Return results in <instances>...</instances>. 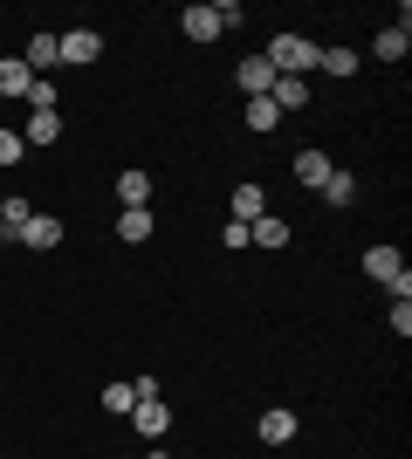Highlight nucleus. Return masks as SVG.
I'll return each mask as SVG.
<instances>
[{"mask_svg": "<svg viewBox=\"0 0 412 459\" xmlns=\"http://www.w3.org/2000/svg\"><path fill=\"white\" fill-rule=\"evenodd\" d=\"M261 62H268L275 76H310L316 69V41L310 35H275L268 48H261Z\"/></svg>", "mask_w": 412, "mask_h": 459, "instance_id": "obj_1", "label": "nucleus"}, {"mask_svg": "<svg viewBox=\"0 0 412 459\" xmlns=\"http://www.w3.org/2000/svg\"><path fill=\"white\" fill-rule=\"evenodd\" d=\"M364 274H372V281H385V288L399 295V302L412 295V268H406V254H399V247H385V240H378V247H364Z\"/></svg>", "mask_w": 412, "mask_h": 459, "instance_id": "obj_2", "label": "nucleus"}, {"mask_svg": "<svg viewBox=\"0 0 412 459\" xmlns=\"http://www.w3.org/2000/svg\"><path fill=\"white\" fill-rule=\"evenodd\" d=\"M56 56H62V69H90L103 56V35L97 28H69V35H56Z\"/></svg>", "mask_w": 412, "mask_h": 459, "instance_id": "obj_3", "label": "nucleus"}, {"mask_svg": "<svg viewBox=\"0 0 412 459\" xmlns=\"http://www.w3.org/2000/svg\"><path fill=\"white\" fill-rule=\"evenodd\" d=\"M255 432H261V446H289L295 432H302V419H295L289 404H268V411H261V425H255Z\"/></svg>", "mask_w": 412, "mask_h": 459, "instance_id": "obj_4", "label": "nucleus"}, {"mask_svg": "<svg viewBox=\"0 0 412 459\" xmlns=\"http://www.w3.org/2000/svg\"><path fill=\"white\" fill-rule=\"evenodd\" d=\"M14 240H21V247H35V254H48V247H62V220H56V212H35Z\"/></svg>", "mask_w": 412, "mask_h": 459, "instance_id": "obj_5", "label": "nucleus"}, {"mask_svg": "<svg viewBox=\"0 0 412 459\" xmlns=\"http://www.w3.org/2000/svg\"><path fill=\"white\" fill-rule=\"evenodd\" d=\"M179 28H186V41H220V35H227V28H220V14H214V0L186 7V14H179Z\"/></svg>", "mask_w": 412, "mask_h": 459, "instance_id": "obj_6", "label": "nucleus"}, {"mask_svg": "<svg viewBox=\"0 0 412 459\" xmlns=\"http://www.w3.org/2000/svg\"><path fill=\"white\" fill-rule=\"evenodd\" d=\"M234 90L248 96V103H255V96H268V90H275V69H268L261 56H248V62L234 69Z\"/></svg>", "mask_w": 412, "mask_h": 459, "instance_id": "obj_7", "label": "nucleus"}, {"mask_svg": "<svg viewBox=\"0 0 412 459\" xmlns=\"http://www.w3.org/2000/svg\"><path fill=\"white\" fill-rule=\"evenodd\" d=\"M131 425L145 432V439H165V425H172V404H158V398H137V404H131Z\"/></svg>", "mask_w": 412, "mask_h": 459, "instance_id": "obj_8", "label": "nucleus"}, {"mask_svg": "<svg viewBox=\"0 0 412 459\" xmlns=\"http://www.w3.org/2000/svg\"><path fill=\"white\" fill-rule=\"evenodd\" d=\"M56 137H62V110H35V117H28V131H21V144L41 152V144H56Z\"/></svg>", "mask_w": 412, "mask_h": 459, "instance_id": "obj_9", "label": "nucleus"}, {"mask_svg": "<svg viewBox=\"0 0 412 459\" xmlns=\"http://www.w3.org/2000/svg\"><path fill=\"white\" fill-rule=\"evenodd\" d=\"M152 233H158L152 206H124L118 212V240H131V247H137V240H152Z\"/></svg>", "mask_w": 412, "mask_h": 459, "instance_id": "obj_10", "label": "nucleus"}, {"mask_svg": "<svg viewBox=\"0 0 412 459\" xmlns=\"http://www.w3.org/2000/svg\"><path fill=\"white\" fill-rule=\"evenodd\" d=\"M268 103H275V110H282V117H289V110H302V103H310V82H302V76H275Z\"/></svg>", "mask_w": 412, "mask_h": 459, "instance_id": "obj_11", "label": "nucleus"}, {"mask_svg": "<svg viewBox=\"0 0 412 459\" xmlns=\"http://www.w3.org/2000/svg\"><path fill=\"white\" fill-rule=\"evenodd\" d=\"M372 48H378V62H406V48H412V28H406V21L378 28V41H372Z\"/></svg>", "mask_w": 412, "mask_h": 459, "instance_id": "obj_12", "label": "nucleus"}, {"mask_svg": "<svg viewBox=\"0 0 412 459\" xmlns=\"http://www.w3.org/2000/svg\"><path fill=\"white\" fill-rule=\"evenodd\" d=\"M28 220H35V206H28L21 192H14V199H0V240H7V247H14V233L28 227Z\"/></svg>", "mask_w": 412, "mask_h": 459, "instance_id": "obj_13", "label": "nucleus"}, {"mask_svg": "<svg viewBox=\"0 0 412 459\" xmlns=\"http://www.w3.org/2000/svg\"><path fill=\"white\" fill-rule=\"evenodd\" d=\"M248 247H289V220H275V212H261L255 227H248Z\"/></svg>", "mask_w": 412, "mask_h": 459, "instance_id": "obj_14", "label": "nucleus"}, {"mask_svg": "<svg viewBox=\"0 0 412 459\" xmlns=\"http://www.w3.org/2000/svg\"><path fill=\"white\" fill-rule=\"evenodd\" d=\"M289 172H295V186H323V178H330L337 165H330L323 152H295V165H289Z\"/></svg>", "mask_w": 412, "mask_h": 459, "instance_id": "obj_15", "label": "nucleus"}, {"mask_svg": "<svg viewBox=\"0 0 412 459\" xmlns=\"http://www.w3.org/2000/svg\"><path fill=\"white\" fill-rule=\"evenodd\" d=\"M261 212H268V192H261V186H234V220H241V227H255Z\"/></svg>", "mask_w": 412, "mask_h": 459, "instance_id": "obj_16", "label": "nucleus"}, {"mask_svg": "<svg viewBox=\"0 0 412 459\" xmlns=\"http://www.w3.org/2000/svg\"><path fill=\"white\" fill-rule=\"evenodd\" d=\"M28 82H35V69L14 56H0V96H28Z\"/></svg>", "mask_w": 412, "mask_h": 459, "instance_id": "obj_17", "label": "nucleus"}, {"mask_svg": "<svg viewBox=\"0 0 412 459\" xmlns=\"http://www.w3.org/2000/svg\"><path fill=\"white\" fill-rule=\"evenodd\" d=\"M21 62H28L35 76H41V69H62V56H56V35H35V41H28V56H21Z\"/></svg>", "mask_w": 412, "mask_h": 459, "instance_id": "obj_18", "label": "nucleus"}, {"mask_svg": "<svg viewBox=\"0 0 412 459\" xmlns=\"http://www.w3.org/2000/svg\"><path fill=\"white\" fill-rule=\"evenodd\" d=\"M118 199H124V206H152V172H124L118 178Z\"/></svg>", "mask_w": 412, "mask_h": 459, "instance_id": "obj_19", "label": "nucleus"}, {"mask_svg": "<svg viewBox=\"0 0 412 459\" xmlns=\"http://www.w3.org/2000/svg\"><path fill=\"white\" fill-rule=\"evenodd\" d=\"M316 192H323V199H330V206H351V199H357V178L344 172V165H337V172L323 178V186H316Z\"/></svg>", "mask_w": 412, "mask_h": 459, "instance_id": "obj_20", "label": "nucleus"}, {"mask_svg": "<svg viewBox=\"0 0 412 459\" xmlns=\"http://www.w3.org/2000/svg\"><path fill=\"white\" fill-rule=\"evenodd\" d=\"M316 69L323 76H357V56L351 48H316Z\"/></svg>", "mask_w": 412, "mask_h": 459, "instance_id": "obj_21", "label": "nucleus"}, {"mask_svg": "<svg viewBox=\"0 0 412 459\" xmlns=\"http://www.w3.org/2000/svg\"><path fill=\"white\" fill-rule=\"evenodd\" d=\"M131 404H137V391H131V384H103V411H118V419H131Z\"/></svg>", "mask_w": 412, "mask_h": 459, "instance_id": "obj_22", "label": "nucleus"}, {"mask_svg": "<svg viewBox=\"0 0 412 459\" xmlns=\"http://www.w3.org/2000/svg\"><path fill=\"white\" fill-rule=\"evenodd\" d=\"M28 110H62V90L48 76H35V82H28Z\"/></svg>", "mask_w": 412, "mask_h": 459, "instance_id": "obj_23", "label": "nucleus"}, {"mask_svg": "<svg viewBox=\"0 0 412 459\" xmlns=\"http://www.w3.org/2000/svg\"><path fill=\"white\" fill-rule=\"evenodd\" d=\"M275 124H282V110H275L268 96H255V103H248V131H275Z\"/></svg>", "mask_w": 412, "mask_h": 459, "instance_id": "obj_24", "label": "nucleus"}, {"mask_svg": "<svg viewBox=\"0 0 412 459\" xmlns=\"http://www.w3.org/2000/svg\"><path fill=\"white\" fill-rule=\"evenodd\" d=\"M21 158H28V144H21V131H0V172H14Z\"/></svg>", "mask_w": 412, "mask_h": 459, "instance_id": "obj_25", "label": "nucleus"}, {"mask_svg": "<svg viewBox=\"0 0 412 459\" xmlns=\"http://www.w3.org/2000/svg\"><path fill=\"white\" fill-rule=\"evenodd\" d=\"M145 459H172V453H145Z\"/></svg>", "mask_w": 412, "mask_h": 459, "instance_id": "obj_26", "label": "nucleus"}]
</instances>
